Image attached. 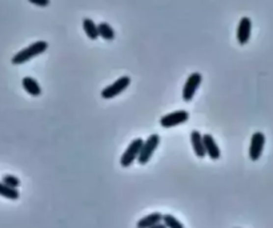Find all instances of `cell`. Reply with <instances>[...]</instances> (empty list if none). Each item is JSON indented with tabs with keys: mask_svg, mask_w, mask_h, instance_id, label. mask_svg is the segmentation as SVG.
<instances>
[{
	"mask_svg": "<svg viewBox=\"0 0 273 228\" xmlns=\"http://www.w3.org/2000/svg\"><path fill=\"white\" fill-rule=\"evenodd\" d=\"M201 82H203V76H201L200 72H192L187 78V82H185L184 87H183V92H181V96H183L184 102L190 103L194 98V95L197 92V88L200 87Z\"/></svg>",
	"mask_w": 273,
	"mask_h": 228,
	"instance_id": "obj_6",
	"label": "cell"
},
{
	"mask_svg": "<svg viewBox=\"0 0 273 228\" xmlns=\"http://www.w3.org/2000/svg\"><path fill=\"white\" fill-rule=\"evenodd\" d=\"M0 196H3L5 199H9V200H18L20 194H19L18 188L9 187L3 182H0Z\"/></svg>",
	"mask_w": 273,
	"mask_h": 228,
	"instance_id": "obj_15",
	"label": "cell"
},
{
	"mask_svg": "<svg viewBox=\"0 0 273 228\" xmlns=\"http://www.w3.org/2000/svg\"><path fill=\"white\" fill-rule=\"evenodd\" d=\"M151 228H167V226L163 223V222H160V223L155 224V226H153V227H151Z\"/></svg>",
	"mask_w": 273,
	"mask_h": 228,
	"instance_id": "obj_19",
	"label": "cell"
},
{
	"mask_svg": "<svg viewBox=\"0 0 273 228\" xmlns=\"http://www.w3.org/2000/svg\"><path fill=\"white\" fill-rule=\"evenodd\" d=\"M144 140L141 138H136L130 143V145L127 147L123 155L120 158V164L123 168H127L132 166V164L137 160L140 155V151H141V147H143Z\"/></svg>",
	"mask_w": 273,
	"mask_h": 228,
	"instance_id": "obj_2",
	"label": "cell"
},
{
	"mask_svg": "<svg viewBox=\"0 0 273 228\" xmlns=\"http://www.w3.org/2000/svg\"><path fill=\"white\" fill-rule=\"evenodd\" d=\"M163 222V214L160 212H152V214L147 215V216H144L141 219L137 222L136 224V227L137 228H151L153 227L155 224L160 223Z\"/></svg>",
	"mask_w": 273,
	"mask_h": 228,
	"instance_id": "obj_12",
	"label": "cell"
},
{
	"mask_svg": "<svg viewBox=\"0 0 273 228\" xmlns=\"http://www.w3.org/2000/svg\"><path fill=\"white\" fill-rule=\"evenodd\" d=\"M163 223L167 226V228H184V226H183L180 220L175 218L173 215L169 214L163 215Z\"/></svg>",
	"mask_w": 273,
	"mask_h": 228,
	"instance_id": "obj_16",
	"label": "cell"
},
{
	"mask_svg": "<svg viewBox=\"0 0 273 228\" xmlns=\"http://www.w3.org/2000/svg\"><path fill=\"white\" fill-rule=\"evenodd\" d=\"M191 144H192V148H193L194 155L197 158L203 159L207 152H205V145H204V139L201 132L197 130H193L191 132Z\"/></svg>",
	"mask_w": 273,
	"mask_h": 228,
	"instance_id": "obj_10",
	"label": "cell"
},
{
	"mask_svg": "<svg viewBox=\"0 0 273 228\" xmlns=\"http://www.w3.org/2000/svg\"><path fill=\"white\" fill-rule=\"evenodd\" d=\"M159 144H160V136L158 134H152V135L148 136V139L144 140L143 147H141L139 158H137L139 164L145 166L148 163L151 158H152V155L155 154V151L158 149Z\"/></svg>",
	"mask_w": 273,
	"mask_h": 228,
	"instance_id": "obj_3",
	"label": "cell"
},
{
	"mask_svg": "<svg viewBox=\"0 0 273 228\" xmlns=\"http://www.w3.org/2000/svg\"><path fill=\"white\" fill-rule=\"evenodd\" d=\"M131 84V78L130 76H121L119 79L113 82L109 86H107L106 88H103L102 91V98L106 99V100H109V99H113L116 96H119L121 92H124L125 89L130 87Z\"/></svg>",
	"mask_w": 273,
	"mask_h": 228,
	"instance_id": "obj_4",
	"label": "cell"
},
{
	"mask_svg": "<svg viewBox=\"0 0 273 228\" xmlns=\"http://www.w3.org/2000/svg\"><path fill=\"white\" fill-rule=\"evenodd\" d=\"M47 48H48V43L46 40H37V42L32 43V44H29L28 47L23 48L22 51H19L15 56H12L11 63L14 65L24 64V63H27L31 59H33V57L44 54L47 51Z\"/></svg>",
	"mask_w": 273,
	"mask_h": 228,
	"instance_id": "obj_1",
	"label": "cell"
},
{
	"mask_svg": "<svg viewBox=\"0 0 273 228\" xmlns=\"http://www.w3.org/2000/svg\"><path fill=\"white\" fill-rule=\"evenodd\" d=\"M97 28H99V36L104 39V40H108L111 42L116 37L115 29L112 28V26L107 22H102V23L97 24Z\"/></svg>",
	"mask_w": 273,
	"mask_h": 228,
	"instance_id": "obj_14",
	"label": "cell"
},
{
	"mask_svg": "<svg viewBox=\"0 0 273 228\" xmlns=\"http://www.w3.org/2000/svg\"><path fill=\"white\" fill-rule=\"evenodd\" d=\"M31 4L33 5H37V7H48L50 3H51V0H28Z\"/></svg>",
	"mask_w": 273,
	"mask_h": 228,
	"instance_id": "obj_18",
	"label": "cell"
},
{
	"mask_svg": "<svg viewBox=\"0 0 273 228\" xmlns=\"http://www.w3.org/2000/svg\"><path fill=\"white\" fill-rule=\"evenodd\" d=\"M22 86H23L24 91L28 93V95H31L33 98H37V96H40L42 95V87H40V84L37 83L36 80L31 78V76H26L23 78L22 80Z\"/></svg>",
	"mask_w": 273,
	"mask_h": 228,
	"instance_id": "obj_11",
	"label": "cell"
},
{
	"mask_svg": "<svg viewBox=\"0 0 273 228\" xmlns=\"http://www.w3.org/2000/svg\"><path fill=\"white\" fill-rule=\"evenodd\" d=\"M190 120V112L185 110H179V111L169 112L160 117V126L163 128H173V127L184 124Z\"/></svg>",
	"mask_w": 273,
	"mask_h": 228,
	"instance_id": "obj_5",
	"label": "cell"
},
{
	"mask_svg": "<svg viewBox=\"0 0 273 228\" xmlns=\"http://www.w3.org/2000/svg\"><path fill=\"white\" fill-rule=\"evenodd\" d=\"M250 33H252V20L248 16L240 19L239 26H237V32L236 37L237 42L240 46H246L248 44L250 39Z\"/></svg>",
	"mask_w": 273,
	"mask_h": 228,
	"instance_id": "obj_8",
	"label": "cell"
},
{
	"mask_svg": "<svg viewBox=\"0 0 273 228\" xmlns=\"http://www.w3.org/2000/svg\"><path fill=\"white\" fill-rule=\"evenodd\" d=\"M83 29L85 35L88 36V39L91 40H96L99 39V28H97V24H95L92 19L85 18L83 20Z\"/></svg>",
	"mask_w": 273,
	"mask_h": 228,
	"instance_id": "obj_13",
	"label": "cell"
},
{
	"mask_svg": "<svg viewBox=\"0 0 273 228\" xmlns=\"http://www.w3.org/2000/svg\"><path fill=\"white\" fill-rule=\"evenodd\" d=\"M1 182L9 187H14V188H18L20 186V180L16 176H14V175H3Z\"/></svg>",
	"mask_w": 273,
	"mask_h": 228,
	"instance_id": "obj_17",
	"label": "cell"
},
{
	"mask_svg": "<svg viewBox=\"0 0 273 228\" xmlns=\"http://www.w3.org/2000/svg\"><path fill=\"white\" fill-rule=\"evenodd\" d=\"M203 139L204 145H205V152L209 156V159L211 160H218L221 156V152H220V148H218L215 138L211 134H205V135H203Z\"/></svg>",
	"mask_w": 273,
	"mask_h": 228,
	"instance_id": "obj_9",
	"label": "cell"
},
{
	"mask_svg": "<svg viewBox=\"0 0 273 228\" xmlns=\"http://www.w3.org/2000/svg\"><path fill=\"white\" fill-rule=\"evenodd\" d=\"M264 145H265V135L263 132H255L252 138H250V144H249V159L252 162H257L261 155H263V151H264Z\"/></svg>",
	"mask_w": 273,
	"mask_h": 228,
	"instance_id": "obj_7",
	"label": "cell"
}]
</instances>
